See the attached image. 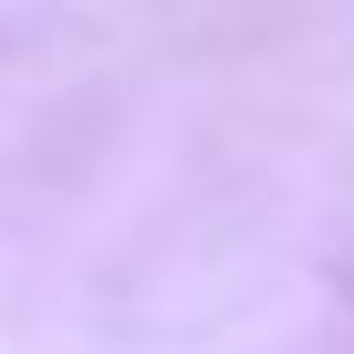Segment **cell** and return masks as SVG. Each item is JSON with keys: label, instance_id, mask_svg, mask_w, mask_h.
I'll return each instance as SVG.
<instances>
[]
</instances>
